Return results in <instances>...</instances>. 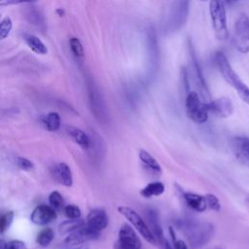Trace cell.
I'll use <instances>...</instances> for the list:
<instances>
[{
  "mask_svg": "<svg viewBox=\"0 0 249 249\" xmlns=\"http://www.w3.org/2000/svg\"><path fill=\"white\" fill-rule=\"evenodd\" d=\"M180 229L193 249H198L206 245L215 232V228L211 223L195 220L181 222Z\"/></svg>",
  "mask_w": 249,
  "mask_h": 249,
  "instance_id": "6da1fadb",
  "label": "cell"
},
{
  "mask_svg": "<svg viewBox=\"0 0 249 249\" xmlns=\"http://www.w3.org/2000/svg\"><path fill=\"white\" fill-rule=\"evenodd\" d=\"M215 61L220 73L227 83L230 84L237 91L240 98L249 105V88L242 82L240 77L232 69L227 56L223 53L218 52L215 54Z\"/></svg>",
  "mask_w": 249,
  "mask_h": 249,
  "instance_id": "7a4b0ae2",
  "label": "cell"
},
{
  "mask_svg": "<svg viewBox=\"0 0 249 249\" xmlns=\"http://www.w3.org/2000/svg\"><path fill=\"white\" fill-rule=\"evenodd\" d=\"M209 13L215 36L221 41L227 40L229 37V30L224 2L222 0H210Z\"/></svg>",
  "mask_w": 249,
  "mask_h": 249,
  "instance_id": "3957f363",
  "label": "cell"
},
{
  "mask_svg": "<svg viewBox=\"0 0 249 249\" xmlns=\"http://www.w3.org/2000/svg\"><path fill=\"white\" fill-rule=\"evenodd\" d=\"M185 107L187 116L191 121L196 124H203L208 120V111L206 109V104L201 100L200 95L192 90L187 94Z\"/></svg>",
  "mask_w": 249,
  "mask_h": 249,
  "instance_id": "277c9868",
  "label": "cell"
},
{
  "mask_svg": "<svg viewBox=\"0 0 249 249\" xmlns=\"http://www.w3.org/2000/svg\"><path fill=\"white\" fill-rule=\"evenodd\" d=\"M118 212L130 223L131 227L136 230L147 242L151 244H157L155 236L153 235L149 226L136 211L128 206H119Z\"/></svg>",
  "mask_w": 249,
  "mask_h": 249,
  "instance_id": "5b68a950",
  "label": "cell"
},
{
  "mask_svg": "<svg viewBox=\"0 0 249 249\" xmlns=\"http://www.w3.org/2000/svg\"><path fill=\"white\" fill-rule=\"evenodd\" d=\"M233 43L239 53H249V17L245 14H241L234 23Z\"/></svg>",
  "mask_w": 249,
  "mask_h": 249,
  "instance_id": "8992f818",
  "label": "cell"
},
{
  "mask_svg": "<svg viewBox=\"0 0 249 249\" xmlns=\"http://www.w3.org/2000/svg\"><path fill=\"white\" fill-rule=\"evenodd\" d=\"M141 240L135 230L128 224H124L118 232L114 249H141Z\"/></svg>",
  "mask_w": 249,
  "mask_h": 249,
  "instance_id": "52a82bcc",
  "label": "cell"
},
{
  "mask_svg": "<svg viewBox=\"0 0 249 249\" xmlns=\"http://www.w3.org/2000/svg\"><path fill=\"white\" fill-rule=\"evenodd\" d=\"M190 0H174L170 9L168 29L176 31L184 25L189 13Z\"/></svg>",
  "mask_w": 249,
  "mask_h": 249,
  "instance_id": "ba28073f",
  "label": "cell"
},
{
  "mask_svg": "<svg viewBox=\"0 0 249 249\" xmlns=\"http://www.w3.org/2000/svg\"><path fill=\"white\" fill-rule=\"evenodd\" d=\"M100 232L94 231L90 230L87 225L86 222L85 224L75 230L74 231L68 233V235L65 237L63 243L66 246H75V245H80L83 243H86L90 240H95L99 237Z\"/></svg>",
  "mask_w": 249,
  "mask_h": 249,
  "instance_id": "9c48e42d",
  "label": "cell"
},
{
  "mask_svg": "<svg viewBox=\"0 0 249 249\" xmlns=\"http://www.w3.org/2000/svg\"><path fill=\"white\" fill-rule=\"evenodd\" d=\"M230 145L235 159L243 165L249 167V137H233L231 138Z\"/></svg>",
  "mask_w": 249,
  "mask_h": 249,
  "instance_id": "30bf717a",
  "label": "cell"
},
{
  "mask_svg": "<svg viewBox=\"0 0 249 249\" xmlns=\"http://www.w3.org/2000/svg\"><path fill=\"white\" fill-rule=\"evenodd\" d=\"M208 113H212L218 117L226 118L232 114L233 104L228 97H220L215 100H209L205 102Z\"/></svg>",
  "mask_w": 249,
  "mask_h": 249,
  "instance_id": "8fae6325",
  "label": "cell"
},
{
  "mask_svg": "<svg viewBox=\"0 0 249 249\" xmlns=\"http://www.w3.org/2000/svg\"><path fill=\"white\" fill-rule=\"evenodd\" d=\"M56 219V211L51 205H38L31 213L30 220L33 224L38 226H45Z\"/></svg>",
  "mask_w": 249,
  "mask_h": 249,
  "instance_id": "7c38bea8",
  "label": "cell"
},
{
  "mask_svg": "<svg viewBox=\"0 0 249 249\" xmlns=\"http://www.w3.org/2000/svg\"><path fill=\"white\" fill-rule=\"evenodd\" d=\"M109 224V219L107 213L102 208H94L91 209L86 220V225L92 231L101 232L104 229L107 228Z\"/></svg>",
  "mask_w": 249,
  "mask_h": 249,
  "instance_id": "4fadbf2b",
  "label": "cell"
},
{
  "mask_svg": "<svg viewBox=\"0 0 249 249\" xmlns=\"http://www.w3.org/2000/svg\"><path fill=\"white\" fill-rule=\"evenodd\" d=\"M53 176L65 187H71L73 184L71 169L65 162H59L53 168Z\"/></svg>",
  "mask_w": 249,
  "mask_h": 249,
  "instance_id": "5bb4252c",
  "label": "cell"
},
{
  "mask_svg": "<svg viewBox=\"0 0 249 249\" xmlns=\"http://www.w3.org/2000/svg\"><path fill=\"white\" fill-rule=\"evenodd\" d=\"M183 198L188 207L196 212H203L207 208L204 196L191 192H185L183 193Z\"/></svg>",
  "mask_w": 249,
  "mask_h": 249,
  "instance_id": "9a60e30c",
  "label": "cell"
},
{
  "mask_svg": "<svg viewBox=\"0 0 249 249\" xmlns=\"http://www.w3.org/2000/svg\"><path fill=\"white\" fill-rule=\"evenodd\" d=\"M66 132L80 147H82L85 150L89 148L90 139L85 131H83L82 129H80L76 126L67 125L66 126Z\"/></svg>",
  "mask_w": 249,
  "mask_h": 249,
  "instance_id": "2e32d148",
  "label": "cell"
},
{
  "mask_svg": "<svg viewBox=\"0 0 249 249\" xmlns=\"http://www.w3.org/2000/svg\"><path fill=\"white\" fill-rule=\"evenodd\" d=\"M147 217H148V222H149V228H150L153 235L155 236L156 243H157L159 240L164 238V234H163L162 229L160 224L158 213L154 209H149L147 211Z\"/></svg>",
  "mask_w": 249,
  "mask_h": 249,
  "instance_id": "e0dca14e",
  "label": "cell"
},
{
  "mask_svg": "<svg viewBox=\"0 0 249 249\" xmlns=\"http://www.w3.org/2000/svg\"><path fill=\"white\" fill-rule=\"evenodd\" d=\"M88 89H89V95L90 104L92 107V111H94V114L100 116L103 114V104L102 99L99 94V91L97 90L95 85L92 83V81H89L88 83Z\"/></svg>",
  "mask_w": 249,
  "mask_h": 249,
  "instance_id": "ac0fdd59",
  "label": "cell"
},
{
  "mask_svg": "<svg viewBox=\"0 0 249 249\" xmlns=\"http://www.w3.org/2000/svg\"><path fill=\"white\" fill-rule=\"evenodd\" d=\"M23 39L26 43V45L29 47V49L34 52L37 54L45 55L48 53V48L47 46L41 41L39 37L33 34H24Z\"/></svg>",
  "mask_w": 249,
  "mask_h": 249,
  "instance_id": "d6986e66",
  "label": "cell"
},
{
  "mask_svg": "<svg viewBox=\"0 0 249 249\" xmlns=\"http://www.w3.org/2000/svg\"><path fill=\"white\" fill-rule=\"evenodd\" d=\"M165 187L160 181H153L148 183L141 189L140 195L145 198H151L153 196H160L164 193Z\"/></svg>",
  "mask_w": 249,
  "mask_h": 249,
  "instance_id": "ffe728a7",
  "label": "cell"
},
{
  "mask_svg": "<svg viewBox=\"0 0 249 249\" xmlns=\"http://www.w3.org/2000/svg\"><path fill=\"white\" fill-rule=\"evenodd\" d=\"M138 156H139L141 162L146 166V168H148L151 171L156 172V173H161V167H160V163L158 162L156 158L154 156H152L148 151L141 149L139 151Z\"/></svg>",
  "mask_w": 249,
  "mask_h": 249,
  "instance_id": "44dd1931",
  "label": "cell"
},
{
  "mask_svg": "<svg viewBox=\"0 0 249 249\" xmlns=\"http://www.w3.org/2000/svg\"><path fill=\"white\" fill-rule=\"evenodd\" d=\"M45 127L49 131H56L60 127V117L56 112H50L42 118Z\"/></svg>",
  "mask_w": 249,
  "mask_h": 249,
  "instance_id": "7402d4cb",
  "label": "cell"
},
{
  "mask_svg": "<svg viewBox=\"0 0 249 249\" xmlns=\"http://www.w3.org/2000/svg\"><path fill=\"white\" fill-rule=\"evenodd\" d=\"M84 224H85V221L82 220L81 218H79V219H69L67 221L62 222L58 226V231L61 235L68 234V233L74 231L75 230H77L78 228L82 227Z\"/></svg>",
  "mask_w": 249,
  "mask_h": 249,
  "instance_id": "603a6c76",
  "label": "cell"
},
{
  "mask_svg": "<svg viewBox=\"0 0 249 249\" xmlns=\"http://www.w3.org/2000/svg\"><path fill=\"white\" fill-rule=\"evenodd\" d=\"M53 237H54L53 231L51 228H46L38 233L37 243L42 247H46L53 241Z\"/></svg>",
  "mask_w": 249,
  "mask_h": 249,
  "instance_id": "cb8c5ba5",
  "label": "cell"
},
{
  "mask_svg": "<svg viewBox=\"0 0 249 249\" xmlns=\"http://www.w3.org/2000/svg\"><path fill=\"white\" fill-rule=\"evenodd\" d=\"M69 45H70V49L73 53V54L78 57V58H82L84 57L85 52H84V47L81 43V41L76 38V37H72L69 40Z\"/></svg>",
  "mask_w": 249,
  "mask_h": 249,
  "instance_id": "d4e9b609",
  "label": "cell"
},
{
  "mask_svg": "<svg viewBox=\"0 0 249 249\" xmlns=\"http://www.w3.org/2000/svg\"><path fill=\"white\" fill-rule=\"evenodd\" d=\"M13 21L11 18L6 17L0 21V41L7 38L12 30Z\"/></svg>",
  "mask_w": 249,
  "mask_h": 249,
  "instance_id": "484cf974",
  "label": "cell"
},
{
  "mask_svg": "<svg viewBox=\"0 0 249 249\" xmlns=\"http://www.w3.org/2000/svg\"><path fill=\"white\" fill-rule=\"evenodd\" d=\"M14 219V213L12 211L6 212L0 215V233H4L11 226Z\"/></svg>",
  "mask_w": 249,
  "mask_h": 249,
  "instance_id": "4316f807",
  "label": "cell"
},
{
  "mask_svg": "<svg viewBox=\"0 0 249 249\" xmlns=\"http://www.w3.org/2000/svg\"><path fill=\"white\" fill-rule=\"evenodd\" d=\"M49 203L54 209L61 208V206L63 204V196H62V195L59 192H57V191L52 192L50 194V196H49Z\"/></svg>",
  "mask_w": 249,
  "mask_h": 249,
  "instance_id": "83f0119b",
  "label": "cell"
},
{
  "mask_svg": "<svg viewBox=\"0 0 249 249\" xmlns=\"http://www.w3.org/2000/svg\"><path fill=\"white\" fill-rule=\"evenodd\" d=\"M205 201H206V206L207 208L213 210V211H219L221 209V203L219 198L213 195V194H206L204 195Z\"/></svg>",
  "mask_w": 249,
  "mask_h": 249,
  "instance_id": "f1b7e54d",
  "label": "cell"
},
{
  "mask_svg": "<svg viewBox=\"0 0 249 249\" xmlns=\"http://www.w3.org/2000/svg\"><path fill=\"white\" fill-rule=\"evenodd\" d=\"M64 211V214L65 216L68 218V219H79L81 218V209L75 205V204H69V205H66L63 209Z\"/></svg>",
  "mask_w": 249,
  "mask_h": 249,
  "instance_id": "f546056e",
  "label": "cell"
},
{
  "mask_svg": "<svg viewBox=\"0 0 249 249\" xmlns=\"http://www.w3.org/2000/svg\"><path fill=\"white\" fill-rule=\"evenodd\" d=\"M16 163H17V165H18L20 169L26 170V171L31 170V169L34 167L33 162H32L30 160H28V159H26V158H23V157H18V158H17Z\"/></svg>",
  "mask_w": 249,
  "mask_h": 249,
  "instance_id": "4dcf8cb0",
  "label": "cell"
},
{
  "mask_svg": "<svg viewBox=\"0 0 249 249\" xmlns=\"http://www.w3.org/2000/svg\"><path fill=\"white\" fill-rule=\"evenodd\" d=\"M5 249H27L24 242L20 240H12L7 242Z\"/></svg>",
  "mask_w": 249,
  "mask_h": 249,
  "instance_id": "1f68e13d",
  "label": "cell"
},
{
  "mask_svg": "<svg viewBox=\"0 0 249 249\" xmlns=\"http://www.w3.org/2000/svg\"><path fill=\"white\" fill-rule=\"evenodd\" d=\"M170 233L173 237V245H174V249H188L187 244L185 243V241H183L182 239H175V235L173 233V230L170 228Z\"/></svg>",
  "mask_w": 249,
  "mask_h": 249,
  "instance_id": "d6a6232c",
  "label": "cell"
},
{
  "mask_svg": "<svg viewBox=\"0 0 249 249\" xmlns=\"http://www.w3.org/2000/svg\"><path fill=\"white\" fill-rule=\"evenodd\" d=\"M36 0H4V2L0 3L1 6H10V5H18L24 3H32Z\"/></svg>",
  "mask_w": 249,
  "mask_h": 249,
  "instance_id": "836d02e7",
  "label": "cell"
},
{
  "mask_svg": "<svg viewBox=\"0 0 249 249\" xmlns=\"http://www.w3.org/2000/svg\"><path fill=\"white\" fill-rule=\"evenodd\" d=\"M157 243L159 244L160 249H173V248L171 247V245L168 243V241L166 240L165 237L162 238V239H160V240H159Z\"/></svg>",
  "mask_w": 249,
  "mask_h": 249,
  "instance_id": "e575fe53",
  "label": "cell"
},
{
  "mask_svg": "<svg viewBox=\"0 0 249 249\" xmlns=\"http://www.w3.org/2000/svg\"><path fill=\"white\" fill-rule=\"evenodd\" d=\"M55 13H56L59 17H63L64 14H65V11H64L62 8H57V9L55 10Z\"/></svg>",
  "mask_w": 249,
  "mask_h": 249,
  "instance_id": "d590c367",
  "label": "cell"
},
{
  "mask_svg": "<svg viewBox=\"0 0 249 249\" xmlns=\"http://www.w3.org/2000/svg\"><path fill=\"white\" fill-rule=\"evenodd\" d=\"M213 249H223V248H222V247H219V246H218V247H215V248H213Z\"/></svg>",
  "mask_w": 249,
  "mask_h": 249,
  "instance_id": "8d00e7d4",
  "label": "cell"
},
{
  "mask_svg": "<svg viewBox=\"0 0 249 249\" xmlns=\"http://www.w3.org/2000/svg\"><path fill=\"white\" fill-rule=\"evenodd\" d=\"M235 1H237V0H230V3H231V2H235Z\"/></svg>",
  "mask_w": 249,
  "mask_h": 249,
  "instance_id": "74e56055",
  "label": "cell"
},
{
  "mask_svg": "<svg viewBox=\"0 0 249 249\" xmlns=\"http://www.w3.org/2000/svg\"><path fill=\"white\" fill-rule=\"evenodd\" d=\"M72 249H84V248H72Z\"/></svg>",
  "mask_w": 249,
  "mask_h": 249,
  "instance_id": "f35d334b",
  "label": "cell"
},
{
  "mask_svg": "<svg viewBox=\"0 0 249 249\" xmlns=\"http://www.w3.org/2000/svg\"><path fill=\"white\" fill-rule=\"evenodd\" d=\"M226 1H227V2H228V3H230V0H226Z\"/></svg>",
  "mask_w": 249,
  "mask_h": 249,
  "instance_id": "ab89813d",
  "label": "cell"
},
{
  "mask_svg": "<svg viewBox=\"0 0 249 249\" xmlns=\"http://www.w3.org/2000/svg\"><path fill=\"white\" fill-rule=\"evenodd\" d=\"M200 1H202V2H204V1H206V0H200Z\"/></svg>",
  "mask_w": 249,
  "mask_h": 249,
  "instance_id": "60d3db41",
  "label": "cell"
},
{
  "mask_svg": "<svg viewBox=\"0 0 249 249\" xmlns=\"http://www.w3.org/2000/svg\"><path fill=\"white\" fill-rule=\"evenodd\" d=\"M1 1H2V0H0V2H1Z\"/></svg>",
  "mask_w": 249,
  "mask_h": 249,
  "instance_id": "b9f144b4",
  "label": "cell"
}]
</instances>
